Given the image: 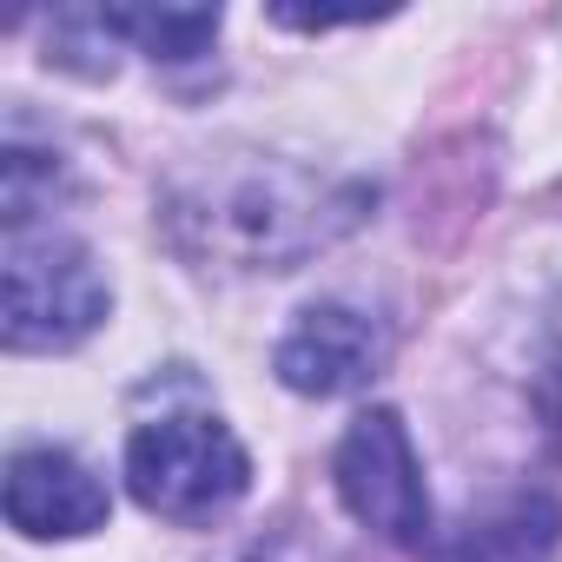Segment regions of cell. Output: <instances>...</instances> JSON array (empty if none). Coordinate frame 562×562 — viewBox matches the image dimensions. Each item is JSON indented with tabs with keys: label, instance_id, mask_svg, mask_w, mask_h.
I'll list each match as a JSON object with an SVG mask.
<instances>
[{
	"label": "cell",
	"instance_id": "1",
	"mask_svg": "<svg viewBox=\"0 0 562 562\" xmlns=\"http://www.w3.org/2000/svg\"><path fill=\"white\" fill-rule=\"evenodd\" d=\"M378 192L278 153H205L159 192L166 245L205 271H292L371 218Z\"/></svg>",
	"mask_w": 562,
	"mask_h": 562
},
{
	"label": "cell",
	"instance_id": "2",
	"mask_svg": "<svg viewBox=\"0 0 562 562\" xmlns=\"http://www.w3.org/2000/svg\"><path fill=\"white\" fill-rule=\"evenodd\" d=\"M113 312L100 258L54 225H8L0 265V338L8 351H74Z\"/></svg>",
	"mask_w": 562,
	"mask_h": 562
},
{
	"label": "cell",
	"instance_id": "3",
	"mask_svg": "<svg viewBox=\"0 0 562 562\" xmlns=\"http://www.w3.org/2000/svg\"><path fill=\"white\" fill-rule=\"evenodd\" d=\"M126 490L146 516L212 522L251 490V457L218 417H153L126 437Z\"/></svg>",
	"mask_w": 562,
	"mask_h": 562
},
{
	"label": "cell",
	"instance_id": "4",
	"mask_svg": "<svg viewBox=\"0 0 562 562\" xmlns=\"http://www.w3.org/2000/svg\"><path fill=\"white\" fill-rule=\"evenodd\" d=\"M331 483L371 536H384L397 549L430 542L437 516H430L424 463H417V443H411V430L391 404H371L364 417H351V430L331 457Z\"/></svg>",
	"mask_w": 562,
	"mask_h": 562
},
{
	"label": "cell",
	"instance_id": "5",
	"mask_svg": "<svg viewBox=\"0 0 562 562\" xmlns=\"http://www.w3.org/2000/svg\"><path fill=\"white\" fill-rule=\"evenodd\" d=\"M218 41V8H67L54 14L47 60L80 74H113L120 54L199 60Z\"/></svg>",
	"mask_w": 562,
	"mask_h": 562
},
{
	"label": "cell",
	"instance_id": "6",
	"mask_svg": "<svg viewBox=\"0 0 562 562\" xmlns=\"http://www.w3.org/2000/svg\"><path fill=\"white\" fill-rule=\"evenodd\" d=\"M384 358H391V331L371 312L325 299L292 318V331L271 351V371L299 397H345V391H364L384 371Z\"/></svg>",
	"mask_w": 562,
	"mask_h": 562
},
{
	"label": "cell",
	"instance_id": "7",
	"mask_svg": "<svg viewBox=\"0 0 562 562\" xmlns=\"http://www.w3.org/2000/svg\"><path fill=\"white\" fill-rule=\"evenodd\" d=\"M0 503H8V522L34 542H67V536H93L106 529V483L74 457V450H54V443H34V450H14L8 457V483H0Z\"/></svg>",
	"mask_w": 562,
	"mask_h": 562
},
{
	"label": "cell",
	"instance_id": "8",
	"mask_svg": "<svg viewBox=\"0 0 562 562\" xmlns=\"http://www.w3.org/2000/svg\"><path fill=\"white\" fill-rule=\"evenodd\" d=\"M555 536H562V509L549 496H516L503 516L470 522L450 562H549Z\"/></svg>",
	"mask_w": 562,
	"mask_h": 562
},
{
	"label": "cell",
	"instance_id": "9",
	"mask_svg": "<svg viewBox=\"0 0 562 562\" xmlns=\"http://www.w3.org/2000/svg\"><path fill=\"white\" fill-rule=\"evenodd\" d=\"M536 417H542L549 443L562 450V351H549V364L536 371Z\"/></svg>",
	"mask_w": 562,
	"mask_h": 562
}]
</instances>
